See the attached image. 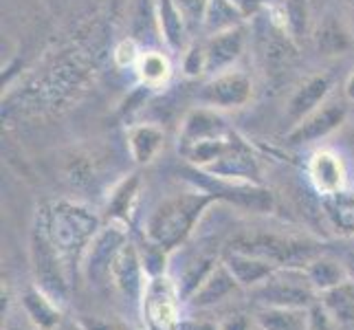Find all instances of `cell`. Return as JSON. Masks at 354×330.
I'll list each match as a JSON object with an SVG mask.
<instances>
[{"instance_id":"obj_1","label":"cell","mask_w":354,"mask_h":330,"mask_svg":"<svg viewBox=\"0 0 354 330\" xmlns=\"http://www.w3.org/2000/svg\"><path fill=\"white\" fill-rule=\"evenodd\" d=\"M35 223L42 227L51 247L62 258L64 266L73 277L75 266L82 264L84 253L88 244L102 229L100 218H97L88 207L73 201H57L38 214Z\"/></svg>"},{"instance_id":"obj_2","label":"cell","mask_w":354,"mask_h":330,"mask_svg":"<svg viewBox=\"0 0 354 330\" xmlns=\"http://www.w3.org/2000/svg\"><path fill=\"white\" fill-rule=\"evenodd\" d=\"M216 201L209 192H187L169 196L154 207L145 220V240L165 253L176 251L196 229L205 210Z\"/></svg>"},{"instance_id":"obj_3","label":"cell","mask_w":354,"mask_h":330,"mask_svg":"<svg viewBox=\"0 0 354 330\" xmlns=\"http://www.w3.org/2000/svg\"><path fill=\"white\" fill-rule=\"evenodd\" d=\"M242 253L258 255L273 262L277 268H306L317 255L324 253V244L313 238L286 234H240L231 240V247Z\"/></svg>"},{"instance_id":"obj_4","label":"cell","mask_w":354,"mask_h":330,"mask_svg":"<svg viewBox=\"0 0 354 330\" xmlns=\"http://www.w3.org/2000/svg\"><path fill=\"white\" fill-rule=\"evenodd\" d=\"M183 302L180 286L172 275H150L139 302L145 330H176L183 322Z\"/></svg>"},{"instance_id":"obj_5","label":"cell","mask_w":354,"mask_h":330,"mask_svg":"<svg viewBox=\"0 0 354 330\" xmlns=\"http://www.w3.org/2000/svg\"><path fill=\"white\" fill-rule=\"evenodd\" d=\"M260 309H310L319 293L308 282L304 268H277L262 284L251 288Z\"/></svg>"},{"instance_id":"obj_6","label":"cell","mask_w":354,"mask_h":330,"mask_svg":"<svg viewBox=\"0 0 354 330\" xmlns=\"http://www.w3.org/2000/svg\"><path fill=\"white\" fill-rule=\"evenodd\" d=\"M128 242V227L111 220V225L102 227L88 244L82 258L84 275L91 284H108L111 282V266L119 249Z\"/></svg>"},{"instance_id":"obj_7","label":"cell","mask_w":354,"mask_h":330,"mask_svg":"<svg viewBox=\"0 0 354 330\" xmlns=\"http://www.w3.org/2000/svg\"><path fill=\"white\" fill-rule=\"evenodd\" d=\"M148 271H145L143 255L134 242H126L115 255L111 266V284L121 297L128 302H141L145 282H148Z\"/></svg>"},{"instance_id":"obj_8","label":"cell","mask_w":354,"mask_h":330,"mask_svg":"<svg viewBox=\"0 0 354 330\" xmlns=\"http://www.w3.org/2000/svg\"><path fill=\"white\" fill-rule=\"evenodd\" d=\"M251 80L240 71H223L205 84L201 100L212 108H240L251 100Z\"/></svg>"},{"instance_id":"obj_9","label":"cell","mask_w":354,"mask_h":330,"mask_svg":"<svg viewBox=\"0 0 354 330\" xmlns=\"http://www.w3.org/2000/svg\"><path fill=\"white\" fill-rule=\"evenodd\" d=\"M346 119V106L344 104H326L317 108L315 113L304 117L299 124L292 126L288 132V143H313L328 137L333 130H337Z\"/></svg>"},{"instance_id":"obj_10","label":"cell","mask_w":354,"mask_h":330,"mask_svg":"<svg viewBox=\"0 0 354 330\" xmlns=\"http://www.w3.org/2000/svg\"><path fill=\"white\" fill-rule=\"evenodd\" d=\"M242 286L238 284V279L234 273L229 271L227 264L223 260H218V264L205 275V279L198 284V288L187 297V304L192 309H212L216 304L225 302L227 297H234Z\"/></svg>"},{"instance_id":"obj_11","label":"cell","mask_w":354,"mask_h":330,"mask_svg":"<svg viewBox=\"0 0 354 330\" xmlns=\"http://www.w3.org/2000/svg\"><path fill=\"white\" fill-rule=\"evenodd\" d=\"M308 178L322 196H330V194L346 190L348 172L344 158L335 150H317L308 161Z\"/></svg>"},{"instance_id":"obj_12","label":"cell","mask_w":354,"mask_h":330,"mask_svg":"<svg viewBox=\"0 0 354 330\" xmlns=\"http://www.w3.org/2000/svg\"><path fill=\"white\" fill-rule=\"evenodd\" d=\"M20 306L24 317L29 320V324L35 330H57L62 324V309H59V302L48 295L44 288L38 284L29 286L22 293L20 297Z\"/></svg>"},{"instance_id":"obj_13","label":"cell","mask_w":354,"mask_h":330,"mask_svg":"<svg viewBox=\"0 0 354 330\" xmlns=\"http://www.w3.org/2000/svg\"><path fill=\"white\" fill-rule=\"evenodd\" d=\"M330 93V77L319 73V75H313L301 86L292 93V97L286 104V119L292 126L299 124L304 117H308L310 113H315L319 104Z\"/></svg>"},{"instance_id":"obj_14","label":"cell","mask_w":354,"mask_h":330,"mask_svg":"<svg viewBox=\"0 0 354 330\" xmlns=\"http://www.w3.org/2000/svg\"><path fill=\"white\" fill-rule=\"evenodd\" d=\"M223 262L227 264V268L234 277L238 279V284L242 288H255L258 284H262L266 277H271L277 266L268 260H262L258 255H251V253H242V251H236V249H229L225 255H223Z\"/></svg>"},{"instance_id":"obj_15","label":"cell","mask_w":354,"mask_h":330,"mask_svg":"<svg viewBox=\"0 0 354 330\" xmlns=\"http://www.w3.org/2000/svg\"><path fill=\"white\" fill-rule=\"evenodd\" d=\"M242 48H244V35H242L240 27L214 33L209 44L205 46L207 71H209V73L229 71V66L240 57Z\"/></svg>"},{"instance_id":"obj_16","label":"cell","mask_w":354,"mask_h":330,"mask_svg":"<svg viewBox=\"0 0 354 330\" xmlns=\"http://www.w3.org/2000/svg\"><path fill=\"white\" fill-rule=\"evenodd\" d=\"M304 273H306L308 282L313 284V288L319 293V295L330 288L341 286L344 282H348V279H352L346 264L341 260L330 258V255H326V253L317 255V258L304 268Z\"/></svg>"},{"instance_id":"obj_17","label":"cell","mask_w":354,"mask_h":330,"mask_svg":"<svg viewBox=\"0 0 354 330\" xmlns=\"http://www.w3.org/2000/svg\"><path fill=\"white\" fill-rule=\"evenodd\" d=\"M225 132H229L225 126V119L218 115L216 110L201 108V110H194L185 119V124H183L180 143H194L201 139L218 137V134H225Z\"/></svg>"},{"instance_id":"obj_18","label":"cell","mask_w":354,"mask_h":330,"mask_svg":"<svg viewBox=\"0 0 354 330\" xmlns=\"http://www.w3.org/2000/svg\"><path fill=\"white\" fill-rule=\"evenodd\" d=\"M163 141V130L150 124H141L128 130V148L137 163H152L156 154L161 152Z\"/></svg>"},{"instance_id":"obj_19","label":"cell","mask_w":354,"mask_h":330,"mask_svg":"<svg viewBox=\"0 0 354 330\" xmlns=\"http://www.w3.org/2000/svg\"><path fill=\"white\" fill-rule=\"evenodd\" d=\"M139 185H141L139 176L132 174L121 181L113 190L111 199H108V216H111V220L126 227L130 225V220L134 216V207H137V199H139Z\"/></svg>"},{"instance_id":"obj_20","label":"cell","mask_w":354,"mask_h":330,"mask_svg":"<svg viewBox=\"0 0 354 330\" xmlns=\"http://www.w3.org/2000/svg\"><path fill=\"white\" fill-rule=\"evenodd\" d=\"M253 320L260 330H308V309H258Z\"/></svg>"},{"instance_id":"obj_21","label":"cell","mask_w":354,"mask_h":330,"mask_svg":"<svg viewBox=\"0 0 354 330\" xmlns=\"http://www.w3.org/2000/svg\"><path fill=\"white\" fill-rule=\"evenodd\" d=\"M324 210L339 234H354V192L341 190L337 194H330V196H324Z\"/></svg>"},{"instance_id":"obj_22","label":"cell","mask_w":354,"mask_h":330,"mask_svg":"<svg viewBox=\"0 0 354 330\" xmlns=\"http://www.w3.org/2000/svg\"><path fill=\"white\" fill-rule=\"evenodd\" d=\"M319 302L335 317L337 324H354V279L322 293Z\"/></svg>"},{"instance_id":"obj_23","label":"cell","mask_w":354,"mask_h":330,"mask_svg":"<svg viewBox=\"0 0 354 330\" xmlns=\"http://www.w3.org/2000/svg\"><path fill=\"white\" fill-rule=\"evenodd\" d=\"M158 22H161V31L165 33V42L172 48H183L187 22L174 0H158Z\"/></svg>"},{"instance_id":"obj_24","label":"cell","mask_w":354,"mask_h":330,"mask_svg":"<svg viewBox=\"0 0 354 330\" xmlns=\"http://www.w3.org/2000/svg\"><path fill=\"white\" fill-rule=\"evenodd\" d=\"M137 73L145 86L158 89L169 80V75H172V64H169L165 53L148 51V53H141L139 62H137Z\"/></svg>"},{"instance_id":"obj_25","label":"cell","mask_w":354,"mask_h":330,"mask_svg":"<svg viewBox=\"0 0 354 330\" xmlns=\"http://www.w3.org/2000/svg\"><path fill=\"white\" fill-rule=\"evenodd\" d=\"M244 16L240 14V9L231 3V0H209L205 9V27L214 31V33H221L227 29H234L240 24Z\"/></svg>"},{"instance_id":"obj_26","label":"cell","mask_w":354,"mask_h":330,"mask_svg":"<svg viewBox=\"0 0 354 330\" xmlns=\"http://www.w3.org/2000/svg\"><path fill=\"white\" fill-rule=\"evenodd\" d=\"M317 40H319V51H324L326 55L344 53L350 46V35L341 29V24L337 20H326L322 24Z\"/></svg>"},{"instance_id":"obj_27","label":"cell","mask_w":354,"mask_h":330,"mask_svg":"<svg viewBox=\"0 0 354 330\" xmlns=\"http://www.w3.org/2000/svg\"><path fill=\"white\" fill-rule=\"evenodd\" d=\"M308 22V3L306 0H284V29L292 35H301Z\"/></svg>"},{"instance_id":"obj_28","label":"cell","mask_w":354,"mask_h":330,"mask_svg":"<svg viewBox=\"0 0 354 330\" xmlns=\"http://www.w3.org/2000/svg\"><path fill=\"white\" fill-rule=\"evenodd\" d=\"M335 317L326 311L324 304L317 300L313 306L308 309V330H337Z\"/></svg>"},{"instance_id":"obj_29","label":"cell","mask_w":354,"mask_h":330,"mask_svg":"<svg viewBox=\"0 0 354 330\" xmlns=\"http://www.w3.org/2000/svg\"><path fill=\"white\" fill-rule=\"evenodd\" d=\"M77 326L82 330H134L126 322L106 320V317H93V315H82L80 320H77Z\"/></svg>"},{"instance_id":"obj_30","label":"cell","mask_w":354,"mask_h":330,"mask_svg":"<svg viewBox=\"0 0 354 330\" xmlns=\"http://www.w3.org/2000/svg\"><path fill=\"white\" fill-rule=\"evenodd\" d=\"M139 57H141V53H139L137 44H134L132 40L119 42V46L115 48V62L119 66H137Z\"/></svg>"},{"instance_id":"obj_31","label":"cell","mask_w":354,"mask_h":330,"mask_svg":"<svg viewBox=\"0 0 354 330\" xmlns=\"http://www.w3.org/2000/svg\"><path fill=\"white\" fill-rule=\"evenodd\" d=\"M185 73L187 75H198V73L207 71V57H205V48L194 46L189 48V53H185Z\"/></svg>"},{"instance_id":"obj_32","label":"cell","mask_w":354,"mask_h":330,"mask_svg":"<svg viewBox=\"0 0 354 330\" xmlns=\"http://www.w3.org/2000/svg\"><path fill=\"white\" fill-rule=\"evenodd\" d=\"M221 330H258V324L253 317L249 320L247 315H229L221 322Z\"/></svg>"},{"instance_id":"obj_33","label":"cell","mask_w":354,"mask_h":330,"mask_svg":"<svg viewBox=\"0 0 354 330\" xmlns=\"http://www.w3.org/2000/svg\"><path fill=\"white\" fill-rule=\"evenodd\" d=\"M176 330H221V324L209 320H198V317H183Z\"/></svg>"},{"instance_id":"obj_34","label":"cell","mask_w":354,"mask_h":330,"mask_svg":"<svg viewBox=\"0 0 354 330\" xmlns=\"http://www.w3.org/2000/svg\"><path fill=\"white\" fill-rule=\"evenodd\" d=\"M346 97L350 102H354V71L348 75V80H346Z\"/></svg>"},{"instance_id":"obj_35","label":"cell","mask_w":354,"mask_h":330,"mask_svg":"<svg viewBox=\"0 0 354 330\" xmlns=\"http://www.w3.org/2000/svg\"><path fill=\"white\" fill-rule=\"evenodd\" d=\"M344 264H346V268H348V273H350V277L354 279V249L346 255V260H344Z\"/></svg>"},{"instance_id":"obj_36","label":"cell","mask_w":354,"mask_h":330,"mask_svg":"<svg viewBox=\"0 0 354 330\" xmlns=\"http://www.w3.org/2000/svg\"><path fill=\"white\" fill-rule=\"evenodd\" d=\"M346 7H348V14H350V18L354 22V0H346Z\"/></svg>"},{"instance_id":"obj_37","label":"cell","mask_w":354,"mask_h":330,"mask_svg":"<svg viewBox=\"0 0 354 330\" xmlns=\"http://www.w3.org/2000/svg\"><path fill=\"white\" fill-rule=\"evenodd\" d=\"M57 330H59V328H57ZM77 330H82V328H80V326H77Z\"/></svg>"},{"instance_id":"obj_38","label":"cell","mask_w":354,"mask_h":330,"mask_svg":"<svg viewBox=\"0 0 354 330\" xmlns=\"http://www.w3.org/2000/svg\"><path fill=\"white\" fill-rule=\"evenodd\" d=\"M258 330H260V328H258Z\"/></svg>"}]
</instances>
